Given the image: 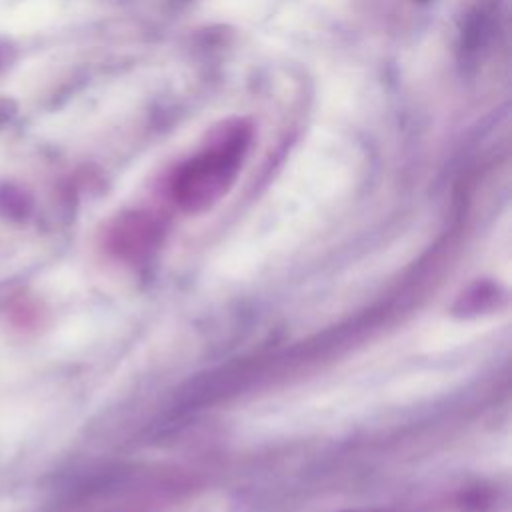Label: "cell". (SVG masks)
<instances>
[{
    "label": "cell",
    "mask_w": 512,
    "mask_h": 512,
    "mask_svg": "<svg viewBox=\"0 0 512 512\" xmlns=\"http://www.w3.org/2000/svg\"><path fill=\"white\" fill-rule=\"evenodd\" d=\"M238 150L220 148L196 158L174 182V198L186 210H202L216 202L234 178Z\"/></svg>",
    "instance_id": "cell-1"
},
{
    "label": "cell",
    "mask_w": 512,
    "mask_h": 512,
    "mask_svg": "<svg viewBox=\"0 0 512 512\" xmlns=\"http://www.w3.org/2000/svg\"><path fill=\"white\" fill-rule=\"evenodd\" d=\"M338 512H398L388 508H350V510H338Z\"/></svg>",
    "instance_id": "cell-2"
}]
</instances>
